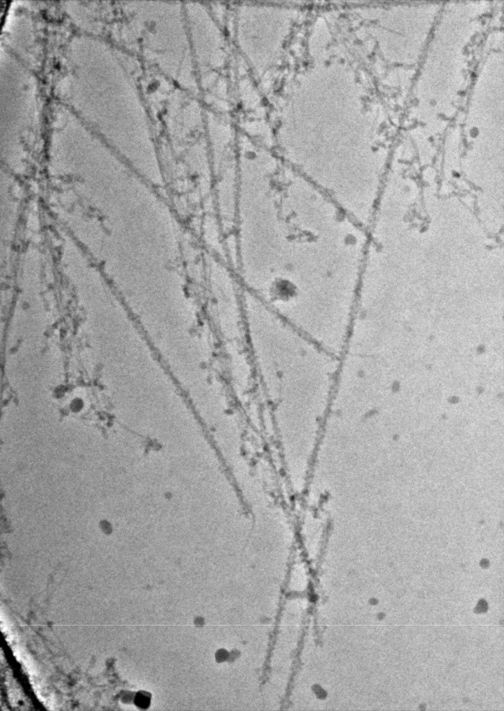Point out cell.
Returning <instances> with one entry per match:
<instances>
[{"label": "cell", "mask_w": 504, "mask_h": 711, "mask_svg": "<svg viewBox=\"0 0 504 711\" xmlns=\"http://www.w3.org/2000/svg\"><path fill=\"white\" fill-rule=\"evenodd\" d=\"M241 178L242 267L264 278L271 301L333 294L355 278L361 234L330 197L282 158L266 155Z\"/></svg>", "instance_id": "1"}, {"label": "cell", "mask_w": 504, "mask_h": 711, "mask_svg": "<svg viewBox=\"0 0 504 711\" xmlns=\"http://www.w3.org/2000/svg\"><path fill=\"white\" fill-rule=\"evenodd\" d=\"M149 32L153 56L167 78L184 91L198 93L184 6L171 2L158 5Z\"/></svg>", "instance_id": "2"}, {"label": "cell", "mask_w": 504, "mask_h": 711, "mask_svg": "<svg viewBox=\"0 0 504 711\" xmlns=\"http://www.w3.org/2000/svg\"><path fill=\"white\" fill-rule=\"evenodd\" d=\"M184 9L199 85L206 91L207 100L220 106L226 91L220 72L226 60L220 27L202 4L187 3Z\"/></svg>", "instance_id": "3"}]
</instances>
